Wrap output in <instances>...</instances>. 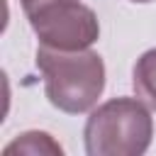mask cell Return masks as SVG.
<instances>
[{"instance_id": "obj_1", "label": "cell", "mask_w": 156, "mask_h": 156, "mask_svg": "<svg viewBox=\"0 0 156 156\" xmlns=\"http://www.w3.org/2000/svg\"><path fill=\"white\" fill-rule=\"evenodd\" d=\"M37 66L44 78L46 100L66 115L93 110L105 90V61L98 51H61L39 44Z\"/></svg>"}, {"instance_id": "obj_2", "label": "cell", "mask_w": 156, "mask_h": 156, "mask_svg": "<svg viewBox=\"0 0 156 156\" xmlns=\"http://www.w3.org/2000/svg\"><path fill=\"white\" fill-rule=\"evenodd\" d=\"M154 139V117L141 98H112L98 105L85 127L88 156H141Z\"/></svg>"}, {"instance_id": "obj_3", "label": "cell", "mask_w": 156, "mask_h": 156, "mask_svg": "<svg viewBox=\"0 0 156 156\" xmlns=\"http://www.w3.org/2000/svg\"><path fill=\"white\" fill-rule=\"evenodd\" d=\"M41 46L61 51L90 49L100 37L98 15L80 0H56L27 15Z\"/></svg>"}, {"instance_id": "obj_4", "label": "cell", "mask_w": 156, "mask_h": 156, "mask_svg": "<svg viewBox=\"0 0 156 156\" xmlns=\"http://www.w3.org/2000/svg\"><path fill=\"white\" fill-rule=\"evenodd\" d=\"M2 154L5 156H12V154H29V156L51 154V156H61L63 154V146L51 134L39 132V129H32V132H22L17 139H12L10 144H5Z\"/></svg>"}, {"instance_id": "obj_5", "label": "cell", "mask_w": 156, "mask_h": 156, "mask_svg": "<svg viewBox=\"0 0 156 156\" xmlns=\"http://www.w3.org/2000/svg\"><path fill=\"white\" fill-rule=\"evenodd\" d=\"M132 85L136 98H141L151 110H156V49H149L136 58Z\"/></svg>"}, {"instance_id": "obj_6", "label": "cell", "mask_w": 156, "mask_h": 156, "mask_svg": "<svg viewBox=\"0 0 156 156\" xmlns=\"http://www.w3.org/2000/svg\"><path fill=\"white\" fill-rule=\"evenodd\" d=\"M49 2H56V0H20V5H22V10H24V15H29V12H34V10H39V7L49 5Z\"/></svg>"}, {"instance_id": "obj_7", "label": "cell", "mask_w": 156, "mask_h": 156, "mask_svg": "<svg viewBox=\"0 0 156 156\" xmlns=\"http://www.w3.org/2000/svg\"><path fill=\"white\" fill-rule=\"evenodd\" d=\"M132 2H154V0H132Z\"/></svg>"}]
</instances>
